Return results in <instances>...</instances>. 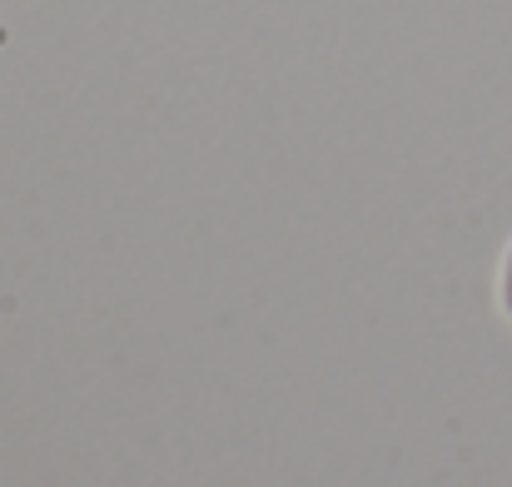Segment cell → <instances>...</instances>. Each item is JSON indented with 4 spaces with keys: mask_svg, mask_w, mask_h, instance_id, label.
I'll return each instance as SVG.
<instances>
[{
    "mask_svg": "<svg viewBox=\"0 0 512 487\" xmlns=\"http://www.w3.org/2000/svg\"><path fill=\"white\" fill-rule=\"evenodd\" d=\"M503 314L512 319V244H508V254H503Z\"/></svg>",
    "mask_w": 512,
    "mask_h": 487,
    "instance_id": "cell-1",
    "label": "cell"
}]
</instances>
